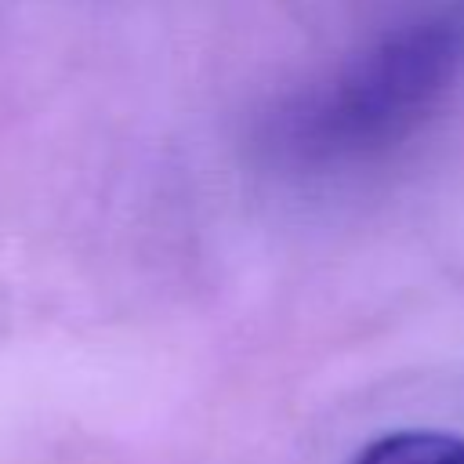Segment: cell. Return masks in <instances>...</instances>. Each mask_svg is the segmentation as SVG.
Wrapping results in <instances>:
<instances>
[{
  "instance_id": "obj_1",
  "label": "cell",
  "mask_w": 464,
  "mask_h": 464,
  "mask_svg": "<svg viewBox=\"0 0 464 464\" xmlns=\"http://www.w3.org/2000/svg\"><path fill=\"white\" fill-rule=\"evenodd\" d=\"M464 72V29L453 22L406 25L326 87L308 91L283 120L279 138L294 160L348 163L413 138L450 98Z\"/></svg>"
},
{
  "instance_id": "obj_2",
  "label": "cell",
  "mask_w": 464,
  "mask_h": 464,
  "mask_svg": "<svg viewBox=\"0 0 464 464\" xmlns=\"http://www.w3.org/2000/svg\"><path fill=\"white\" fill-rule=\"evenodd\" d=\"M355 464H464V439L450 431H392L373 439Z\"/></svg>"
}]
</instances>
